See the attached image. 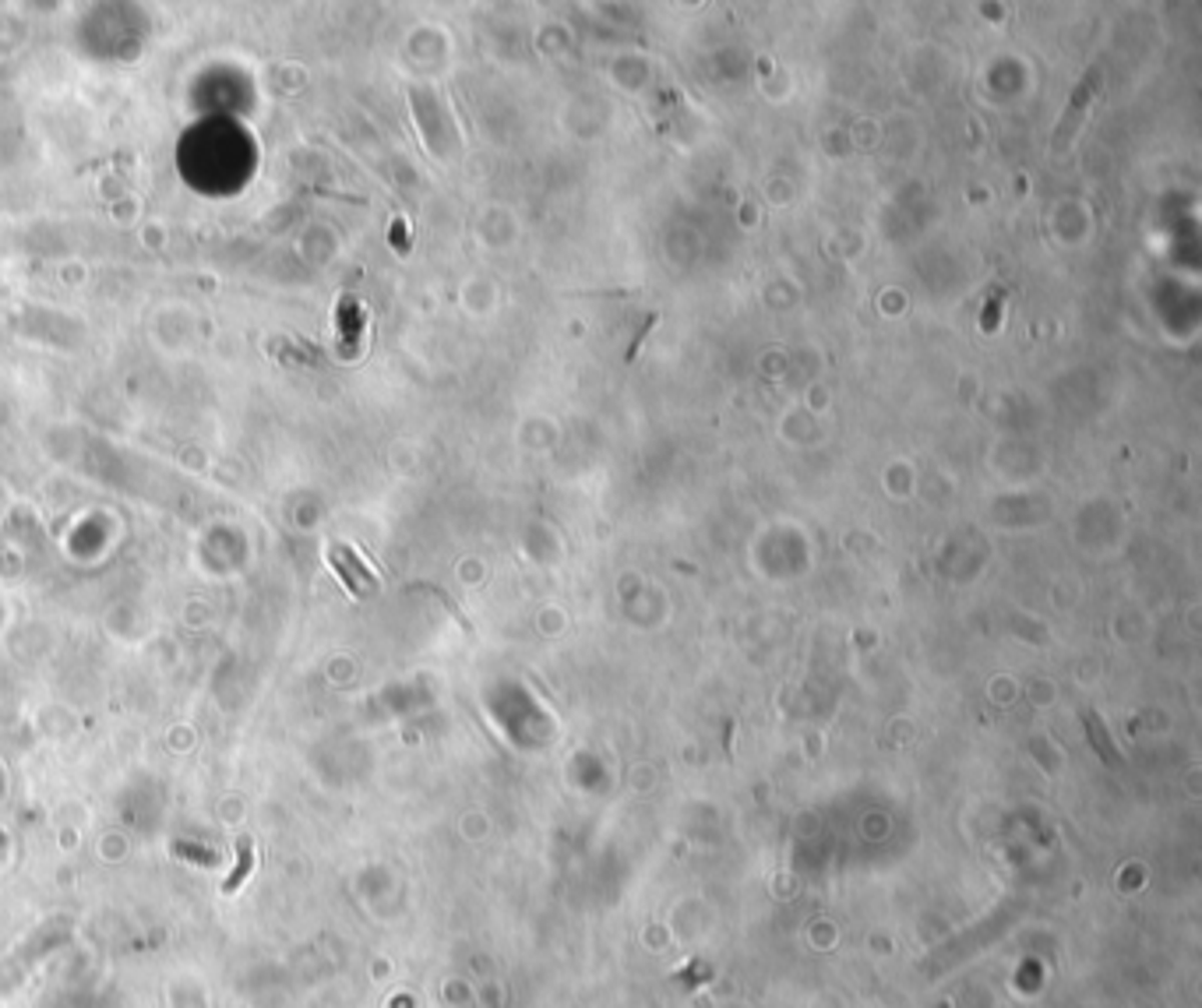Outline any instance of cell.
<instances>
[{"instance_id": "5b68a950", "label": "cell", "mask_w": 1202, "mask_h": 1008, "mask_svg": "<svg viewBox=\"0 0 1202 1008\" xmlns=\"http://www.w3.org/2000/svg\"><path fill=\"white\" fill-rule=\"evenodd\" d=\"M1001 311H1005V290H991V293H987L984 311H980V329H984L987 336H991V332H998Z\"/></svg>"}, {"instance_id": "7a4b0ae2", "label": "cell", "mask_w": 1202, "mask_h": 1008, "mask_svg": "<svg viewBox=\"0 0 1202 1008\" xmlns=\"http://www.w3.org/2000/svg\"><path fill=\"white\" fill-rule=\"evenodd\" d=\"M336 322H339V357L353 360L360 353V339H364V311H360L357 300L353 297L339 300Z\"/></svg>"}, {"instance_id": "8992f818", "label": "cell", "mask_w": 1202, "mask_h": 1008, "mask_svg": "<svg viewBox=\"0 0 1202 1008\" xmlns=\"http://www.w3.org/2000/svg\"><path fill=\"white\" fill-rule=\"evenodd\" d=\"M652 325H656V314H649V318H645V325H642V329L635 332V339H631V346H627V357H624L627 364H631V360L638 357V346L645 343V336H649V329H652Z\"/></svg>"}, {"instance_id": "6da1fadb", "label": "cell", "mask_w": 1202, "mask_h": 1008, "mask_svg": "<svg viewBox=\"0 0 1202 1008\" xmlns=\"http://www.w3.org/2000/svg\"><path fill=\"white\" fill-rule=\"evenodd\" d=\"M1093 92H1097V75L1083 78V82L1075 85L1072 99H1068V110H1065V117L1058 120V131H1054V142H1051V149H1054V152H1065V149H1068V142H1072V135H1075V131H1079V124H1083V113L1090 110V103H1093Z\"/></svg>"}, {"instance_id": "3957f363", "label": "cell", "mask_w": 1202, "mask_h": 1008, "mask_svg": "<svg viewBox=\"0 0 1202 1008\" xmlns=\"http://www.w3.org/2000/svg\"><path fill=\"white\" fill-rule=\"evenodd\" d=\"M269 353L283 364H297V367H314L318 364V346L304 343V339H269Z\"/></svg>"}, {"instance_id": "277c9868", "label": "cell", "mask_w": 1202, "mask_h": 1008, "mask_svg": "<svg viewBox=\"0 0 1202 1008\" xmlns=\"http://www.w3.org/2000/svg\"><path fill=\"white\" fill-rule=\"evenodd\" d=\"M251 871H255V843L247 836H240L237 839V864H233L230 878L223 881V896H233V892L251 878Z\"/></svg>"}]
</instances>
